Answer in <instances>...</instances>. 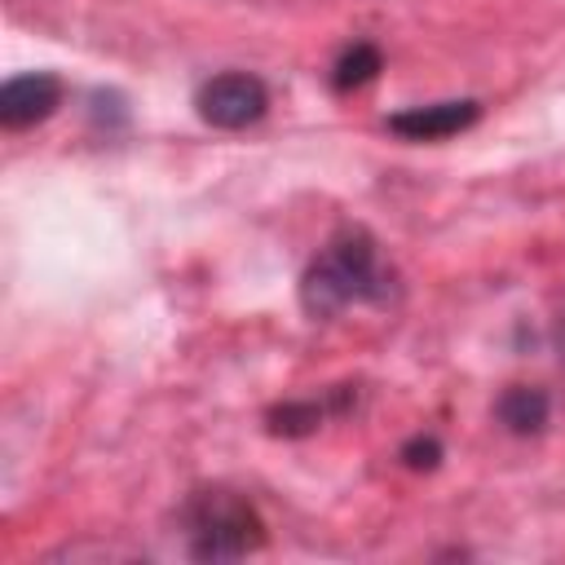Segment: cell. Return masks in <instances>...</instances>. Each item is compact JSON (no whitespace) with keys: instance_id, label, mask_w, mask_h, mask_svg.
Returning <instances> with one entry per match:
<instances>
[{"instance_id":"obj_3","label":"cell","mask_w":565,"mask_h":565,"mask_svg":"<svg viewBox=\"0 0 565 565\" xmlns=\"http://www.w3.org/2000/svg\"><path fill=\"white\" fill-rule=\"evenodd\" d=\"M194 106H199V119L212 128H247L269 110V88L247 71H225L199 88Z\"/></svg>"},{"instance_id":"obj_9","label":"cell","mask_w":565,"mask_h":565,"mask_svg":"<svg viewBox=\"0 0 565 565\" xmlns=\"http://www.w3.org/2000/svg\"><path fill=\"white\" fill-rule=\"evenodd\" d=\"M402 459H406V468H437L441 441H437V437H411V441L402 446Z\"/></svg>"},{"instance_id":"obj_7","label":"cell","mask_w":565,"mask_h":565,"mask_svg":"<svg viewBox=\"0 0 565 565\" xmlns=\"http://www.w3.org/2000/svg\"><path fill=\"white\" fill-rule=\"evenodd\" d=\"M380 49L375 44H353V49H344L340 57H335V66H331V88L335 93H353V88H362V84H371L375 75H380Z\"/></svg>"},{"instance_id":"obj_8","label":"cell","mask_w":565,"mask_h":565,"mask_svg":"<svg viewBox=\"0 0 565 565\" xmlns=\"http://www.w3.org/2000/svg\"><path fill=\"white\" fill-rule=\"evenodd\" d=\"M322 424V406L318 402H282L269 411V433L278 437H305Z\"/></svg>"},{"instance_id":"obj_4","label":"cell","mask_w":565,"mask_h":565,"mask_svg":"<svg viewBox=\"0 0 565 565\" xmlns=\"http://www.w3.org/2000/svg\"><path fill=\"white\" fill-rule=\"evenodd\" d=\"M57 106H62V79L49 75V71L13 75V79L0 88V124H4V128L44 124Z\"/></svg>"},{"instance_id":"obj_2","label":"cell","mask_w":565,"mask_h":565,"mask_svg":"<svg viewBox=\"0 0 565 565\" xmlns=\"http://www.w3.org/2000/svg\"><path fill=\"white\" fill-rule=\"evenodd\" d=\"M190 556L199 561H238L265 543V525L247 499L234 490H199L185 508Z\"/></svg>"},{"instance_id":"obj_5","label":"cell","mask_w":565,"mask_h":565,"mask_svg":"<svg viewBox=\"0 0 565 565\" xmlns=\"http://www.w3.org/2000/svg\"><path fill=\"white\" fill-rule=\"evenodd\" d=\"M477 115H481V106L472 97H459V102H433V106L397 110V115H388V128L397 137H406V141H437V137L472 128Z\"/></svg>"},{"instance_id":"obj_1","label":"cell","mask_w":565,"mask_h":565,"mask_svg":"<svg viewBox=\"0 0 565 565\" xmlns=\"http://www.w3.org/2000/svg\"><path fill=\"white\" fill-rule=\"evenodd\" d=\"M388 291V278L375 256V238L366 230H340L322 256L300 278V305L313 318H331L353 300H380Z\"/></svg>"},{"instance_id":"obj_6","label":"cell","mask_w":565,"mask_h":565,"mask_svg":"<svg viewBox=\"0 0 565 565\" xmlns=\"http://www.w3.org/2000/svg\"><path fill=\"white\" fill-rule=\"evenodd\" d=\"M494 411H499V419H503L512 433H539V428L547 424V393L516 384V388H508V393L499 397Z\"/></svg>"}]
</instances>
